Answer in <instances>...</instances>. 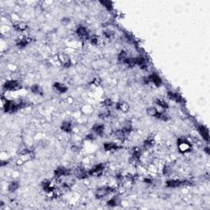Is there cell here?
<instances>
[{"mask_svg": "<svg viewBox=\"0 0 210 210\" xmlns=\"http://www.w3.org/2000/svg\"><path fill=\"white\" fill-rule=\"evenodd\" d=\"M177 146L181 153L190 152L192 149V145L190 142L185 137H180L177 139Z\"/></svg>", "mask_w": 210, "mask_h": 210, "instance_id": "cell-3", "label": "cell"}, {"mask_svg": "<svg viewBox=\"0 0 210 210\" xmlns=\"http://www.w3.org/2000/svg\"><path fill=\"white\" fill-rule=\"evenodd\" d=\"M90 43L92 44L93 45H97L98 43H99V38H98V36H91V37L90 38Z\"/></svg>", "mask_w": 210, "mask_h": 210, "instance_id": "cell-32", "label": "cell"}, {"mask_svg": "<svg viewBox=\"0 0 210 210\" xmlns=\"http://www.w3.org/2000/svg\"><path fill=\"white\" fill-rule=\"evenodd\" d=\"M156 118L159 119V120H161V121H168L169 118H168V116L165 113H163V112H159Z\"/></svg>", "mask_w": 210, "mask_h": 210, "instance_id": "cell-29", "label": "cell"}, {"mask_svg": "<svg viewBox=\"0 0 210 210\" xmlns=\"http://www.w3.org/2000/svg\"><path fill=\"white\" fill-rule=\"evenodd\" d=\"M116 191V189L114 187L112 186H102V187H99L98 188L97 190H95V197L96 199H102L103 197L107 196V195H110L112 193H114Z\"/></svg>", "mask_w": 210, "mask_h": 210, "instance_id": "cell-2", "label": "cell"}, {"mask_svg": "<svg viewBox=\"0 0 210 210\" xmlns=\"http://www.w3.org/2000/svg\"><path fill=\"white\" fill-rule=\"evenodd\" d=\"M168 97L171 100H173L176 103H183L184 102V99L183 97L176 92H173V91H168Z\"/></svg>", "mask_w": 210, "mask_h": 210, "instance_id": "cell-10", "label": "cell"}, {"mask_svg": "<svg viewBox=\"0 0 210 210\" xmlns=\"http://www.w3.org/2000/svg\"><path fill=\"white\" fill-rule=\"evenodd\" d=\"M153 144H154V140H153V139H151V138L146 139V140L144 141V144H143L144 149H150V148L153 146Z\"/></svg>", "mask_w": 210, "mask_h": 210, "instance_id": "cell-25", "label": "cell"}, {"mask_svg": "<svg viewBox=\"0 0 210 210\" xmlns=\"http://www.w3.org/2000/svg\"><path fill=\"white\" fill-rule=\"evenodd\" d=\"M155 103L159 105V107L164 108V109L168 108V103L166 102L164 99H157L155 100Z\"/></svg>", "mask_w": 210, "mask_h": 210, "instance_id": "cell-26", "label": "cell"}, {"mask_svg": "<svg viewBox=\"0 0 210 210\" xmlns=\"http://www.w3.org/2000/svg\"><path fill=\"white\" fill-rule=\"evenodd\" d=\"M119 204H120V200L118 199L117 196L113 197L112 199H110V200H108V202H107V205H108V206H111V207H115V206H118Z\"/></svg>", "mask_w": 210, "mask_h": 210, "instance_id": "cell-24", "label": "cell"}, {"mask_svg": "<svg viewBox=\"0 0 210 210\" xmlns=\"http://www.w3.org/2000/svg\"><path fill=\"white\" fill-rule=\"evenodd\" d=\"M127 52L126 51H122L119 54H118V61L120 62H122L124 63V62L125 60L127 59Z\"/></svg>", "mask_w": 210, "mask_h": 210, "instance_id": "cell-28", "label": "cell"}, {"mask_svg": "<svg viewBox=\"0 0 210 210\" xmlns=\"http://www.w3.org/2000/svg\"><path fill=\"white\" fill-rule=\"evenodd\" d=\"M76 32H77V36H79L81 39H83V40H89L90 38V32L87 30V28L85 27V26H79L77 27Z\"/></svg>", "mask_w": 210, "mask_h": 210, "instance_id": "cell-7", "label": "cell"}, {"mask_svg": "<svg viewBox=\"0 0 210 210\" xmlns=\"http://www.w3.org/2000/svg\"><path fill=\"white\" fill-rule=\"evenodd\" d=\"M53 174H54V177L58 179V178H61L62 176H68L70 174V171L64 168H58L54 171Z\"/></svg>", "mask_w": 210, "mask_h": 210, "instance_id": "cell-11", "label": "cell"}, {"mask_svg": "<svg viewBox=\"0 0 210 210\" xmlns=\"http://www.w3.org/2000/svg\"><path fill=\"white\" fill-rule=\"evenodd\" d=\"M29 42H30V39H28V38L21 39L16 42V46L20 48V49H23V48H25L28 45Z\"/></svg>", "mask_w": 210, "mask_h": 210, "instance_id": "cell-22", "label": "cell"}, {"mask_svg": "<svg viewBox=\"0 0 210 210\" xmlns=\"http://www.w3.org/2000/svg\"><path fill=\"white\" fill-rule=\"evenodd\" d=\"M75 176H77L78 179H85L86 178L89 174L88 172H86V170L82 168H78L76 171H75Z\"/></svg>", "mask_w": 210, "mask_h": 210, "instance_id": "cell-14", "label": "cell"}, {"mask_svg": "<svg viewBox=\"0 0 210 210\" xmlns=\"http://www.w3.org/2000/svg\"><path fill=\"white\" fill-rule=\"evenodd\" d=\"M113 101L110 99H105L104 101H103V105L104 106H107V107H110V106H112L113 105Z\"/></svg>", "mask_w": 210, "mask_h": 210, "instance_id": "cell-34", "label": "cell"}, {"mask_svg": "<svg viewBox=\"0 0 210 210\" xmlns=\"http://www.w3.org/2000/svg\"><path fill=\"white\" fill-rule=\"evenodd\" d=\"M20 87V82L16 80H10L5 82L3 85V89L7 91H13Z\"/></svg>", "mask_w": 210, "mask_h": 210, "instance_id": "cell-6", "label": "cell"}, {"mask_svg": "<svg viewBox=\"0 0 210 210\" xmlns=\"http://www.w3.org/2000/svg\"><path fill=\"white\" fill-rule=\"evenodd\" d=\"M141 154H142V151H141V149L140 148L135 147L131 150V156H132L133 159H139L141 157Z\"/></svg>", "mask_w": 210, "mask_h": 210, "instance_id": "cell-23", "label": "cell"}, {"mask_svg": "<svg viewBox=\"0 0 210 210\" xmlns=\"http://www.w3.org/2000/svg\"><path fill=\"white\" fill-rule=\"evenodd\" d=\"M159 112V110L155 107H154V106H150V107L147 108V109H146V113L149 115V117H153V118H156Z\"/></svg>", "mask_w": 210, "mask_h": 210, "instance_id": "cell-18", "label": "cell"}, {"mask_svg": "<svg viewBox=\"0 0 210 210\" xmlns=\"http://www.w3.org/2000/svg\"><path fill=\"white\" fill-rule=\"evenodd\" d=\"M62 23L63 24V25H67L71 21H70V19L69 18H67V17H64V18H62Z\"/></svg>", "mask_w": 210, "mask_h": 210, "instance_id": "cell-35", "label": "cell"}, {"mask_svg": "<svg viewBox=\"0 0 210 210\" xmlns=\"http://www.w3.org/2000/svg\"><path fill=\"white\" fill-rule=\"evenodd\" d=\"M103 148L105 149V151H112V150H118L121 147L118 144L113 143V142H108V143L103 144Z\"/></svg>", "mask_w": 210, "mask_h": 210, "instance_id": "cell-15", "label": "cell"}, {"mask_svg": "<svg viewBox=\"0 0 210 210\" xmlns=\"http://www.w3.org/2000/svg\"><path fill=\"white\" fill-rule=\"evenodd\" d=\"M100 3L105 7L108 11L113 10V3L111 1H100Z\"/></svg>", "mask_w": 210, "mask_h": 210, "instance_id": "cell-27", "label": "cell"}, {"mask_svg": "<svg viewBox=\"0 0 210 210\" xmlns=\"http://www.w3.org/2000/svg\"><path fill=\"white\" fill-rule=\"evenodd\" d=\"M198 131H199V133L201 135V137L208 142L209 140V129L207 128L205 126H204V125H199L198 126Z\"/></svg>", "mask_w": 210, "mask_h": 210, "instance_id": "cell-8", "label": "cell"}, {"mask_svg": "<svg viewBox=\"0 0 210 210\" xmlns=\"http://www.w3.org/2000/svg\"><path fill=\"white\" fill-rule=\"evenodd\" d=\"M13 27L15 28L16 31H24L27 29V24L24 21H20L17 24H15Z\"/></svg>", "mask_w": 210, "mask_h": 210, "instance_id": "cell-21", "label": "cell"}, {"mask_svg": "<svg viewBox=\"0 0 210 210\" xmlns=\"http://www.w3.org/2000/svg\"><path fill=\"white\" fill-rule=\"evenodd\" d=\"M20 185H19V182L18 181H11L8 186V190L9 192H15L16 190H17L19 188Z\"/></svg>", "mask_w": 210, "mask_h": 210, "instance_id": "cell-20", "label": "cell"}, {"mask_svg": "<svg viewBox=\"0 0 210 210\" xmlns=\"http://www.w3.org/2000/svg\"><path fill=\"white\" fill-rule=\"evenodd\" d=\"M92 131L94 134L99 135V136H102L105 131V127L103 124H94L93 126Z\"/></svg>", "mask_w": 210, "mask_h": 210, "instance_id": "cell-12", "label": "cell"}, {"mask_svg": "<svg viewBox=\"0 0 210 210\" xmlns=\"http://www.w3.org/2000/svg\"><path fill=\"white\" fill-rule=\"evenodd\" d=\"M61 130L67 132V133H70L72 131V124L70 122H63L62 123Z\"/></svg>", "mask_w": 210, "mask_h": 210, "instance_id": "cell-17", "label": "cell"}, {"mask_svg": "<svg viewBox=\"0 0 210 210\" xmlns=\"http://www.w3.org/2000/svg\"><path fill=\"white\" fill-rule=\"evenodd\" d=\"M185 185H190V182L186 180L170 179L166 181V186L168 188H176Z\"/></svg>", "mask_w": 210, "mask_h": 210, "instance_id": "cell-4", "label": "cell"}, {"mask_svg": "<svg viewBox=\"0 0 210 210\" xmlns=\"http://www.w3.org/2000/svg\"><path fill=\"white\" fill-rule=\"evenodd\" d=\"M31 92L36 94H40L42 93V90H41V88L40 87V86L34 85V86H31Z\"/></svg>", "mask_w": 210, "mask_h": 210, "instance_id": "cell-30", "label": "cell"}, {"mask_svg": "<svg viewBox=\"0 0 210 210\" xmlns=\"http://www.w3.org/2000/svg\"><path fill=\"white\" fill-rule=\"evenodd\" d=\"M53 87L55 88V90H56L57 91H58L59 93H62V94L66 93L67 90V86H66L65 85L62 84V83H59V82L54 83V84H53Z\"/></svg>", "mask_w": 210, "mask_h": 210, "instance_id": "cell-16", "label": "cell"}, {"mask_svg": "<svg viewBox=\"0 0 210 210\" xmlns=\"http://www.w3.org/2000/svg\"><path fill=\"white\" fill-rule=\"evenodd\" d=\"M26 106V103L24 102H20V103H16L12 100H9V99H7L5 103H3V109H4V112L8 113H15L17 110H19L21 108Z\"/></svg>", "mask_w": 210, "mask_h": 210, "instance_id": "cell-1", "label": "cell"}, {"mask_svg": "<svg viewBox=\"0 0 210 210\" xmlns=\"http://www.w3.org/2000/svg\"><path fill=\"white\" fill-rule=\"evenodd\" d=\"M104 169H105V164H97L88 172V174H89V176H100L103 174Z\"/></svg>", "mask_w": 210, "mask_h": 210, "instance_id": "cell-5", "label": "cell"}, {"mask_svg": "<svg viewBox=\"0 0 210 210\" xmlns=\"http://www.w3.org/2000/svg\"><path fill=\"white\" fill-rule=\"evenodd\" d=\"M163 172V175H165V176H168L172 172V168L170 167L169 165H165Z\"/></svg>", "mask_w": 210, "mask_h": 210, "instance_id": "cell-31", "label": "cell"}, {"mask_svg": "<svg viewBox=\"0 0 210 210\" xmlns=\"http://www.w3.org/2000/svg\"><path fill=\"white\" fill-rule=\"evenodd\" d=\"M135 58V64L138 65L140 69H146L147 68V62H146V59L144 57L140 56Z\"/></svg>", "mask_w": 210, "mask_h": 210, "instance_id": "cell-13", "label": "cell"}, {"mask_svg": "<svg viewBox=\"0 0 210 210\" xmlns=\"http://www.w3.org/2000/svg\"><path fill=\"white\" fill-rule=\"evenodd\" d=\"M86 140H94V134L90 133L89 134V135H87Z\"/></svg>", "mask_w": 210, "mask_h": 210, "instance_id": "cell-36", "label": "cell"}, {"mask_svg": "<svg viewBox=\"0 0 210 210\" xmlns=\"http://www.w3.org/2000/svg\"><path fill=\"white\" fill-rule=\"evenodd\" d=\"M116 108L118 110H120L122 112H127L129 110V105L126 102H122V103H118L117 105H116Z\"/></svg>", "mask_w": 210, "mask_h": 210, "instance_id": "cell-19", "label": "cell"}, {"mask_svg": "<svg viewBox=\"0 0 210 210\" xmlns=\"http://www.w3.org/2000/svg\"><path fill=\"white\" fill-rule=\"evenodd\" d=\"M114 36V32L112 31H104V36L107 38V39H111L112 37Z\"/></svg>", "mask_w": 210, "mask_h": 210, "instance_id": "cell-33", "label": "cell"}, {"mask_svg": "<svg viewBox=\"0 0 210 210\" xmlns=\"http://www.w3.org/2000/svg\"><path fill=\"white\" fill-rule=\"evenodd\" d=\"M205 150L207 154H209V147H206V148L205 149Z\"/></svg>", "mask_w": 210, "mask_h": 210, "instance_id": "cell-37", "label": "cell"}, {"mask_svg": "<svg viewBox=\"0 0 210 210\" xmlns=\"http://www.w3.org/2000/svg\"><path fill=\"white\" fill-rule=\"evenodd\" d=\"M148 78H149V82H152L157 87H160L163 84V81H162L161 77H159L157 73H152L151 75H149Z\"/></svg>", "mask_w": 210, "mask_h": 210, "instance_id": "cell-9", "label": "cell"}]
</instances>
